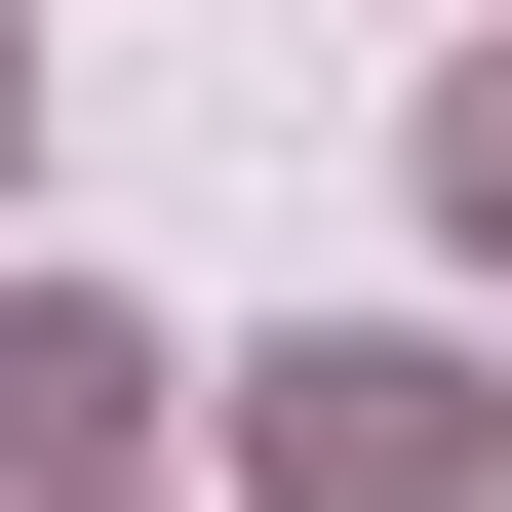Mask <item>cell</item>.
<instances>
[{"mask_svg":"<svg viewBox=\"0 0 512 512\" xmlns=\"http://www.w3.org/2000/svg\"><path fill=\"white\" fill-rule=\"evenodd\" d=\"M119 434H158V316H119V276H0V473L79 512V473H119Z\"/></svg>","mask_w":512,"mask_h":512,"instance_id":"2","label":"cell"},{"mask_svg":"<svg viewBox=\"0 0 512 512\" xmlns=\"http://www.w3.org/2000/svg\"><path fill=\"white\" fill-rule=\"evenodd\" d=\"M434 197H473V237H512V79H434Z\"/></svg>","mask_w":512,"mask_h":512,"instance_id":"3","label":"cell"},{"mask_svg":"<svg viewBox=\"0 0 512 512\" xmlns=\"http://www.w3.org/2000/svg\"><path fill=\"white\" fill-rule=\"evenodd\" d=\"M0 119H40V40H0Z\"/></svg>","mask_w":512,"mask_h":512,"instance_id":"4","label":"cell"},{"mask_svg":"<svg viewBox=\"0 0 512 512\" xmlns=\"http://www.w3.org/2000/svg\"><path fill=\"white\" fill-rule=\"evenodd\" d=\"M512 473V394L434 316H316V355H237V512H473Z\"/></svg>","mask_w":512,"mask_h":512,"instance_id":"1","label":"cell"}]
</instances>
